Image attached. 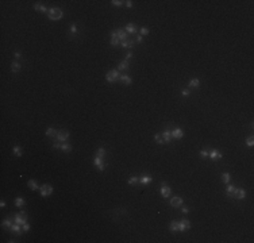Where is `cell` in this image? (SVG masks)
Here are the masks:
<instances>
[{"label": "cell", "instance_id": "obj_26", "mask_svg": "<svg viewBox=\"0 0 254 243\" xmlns=\"http://www.w3.org/2000/svg\"><path fill=\"white\" fill-rule=\"evenodd\" d=\"M61 150L62 151H70V150H72V146H70V145H68V143H62L61 145Z\"/></svg>", "mask_w": 254, "mask_h": 243}, {"label": "cell", "instance_id": "obj_33", "mask_svg": "<svg viewBox=\"0 0 254 243\" xmlns=\"http://www.w3.org/2000/svg\"><path fill=\"white\" fill-rule=\"evenodd\" d=\"M246 145H247V146H253V145H254V139H253V136L247 138V141H246Z\"/></svg>", "mask_w": 254, "mask_h": 243}, {"label": "cell", "instance_id": "obj_25", "mask_svg": "<svg viewBox=\"0 0 254 243\" xmlns=\"http://www.w3.org/2000/svg\"><path fill=\"white\" fill-rule=\"evenodd\" d=\"M15 205H16V207H23V205H24V200L22 199V197H18V199L15 200Z\"/></svg>", "mask_w": 254, "mask_h": 243}, {"label": "cell", "instance_id": "obj_6", "mask_svg": "<svg viewBox=\"0 0 254 243\" xmlns=\"http://www.w3.org/2000/svg\"><path fill=\"white\" fill-rule=\"evenodd\" d=\"M57 138H58L60 141H66L68 138H69V131L68 130H62V131H58V134H57Z\"/></svg>", "mask_w": 254, "mask_h": 243}, {"label": "cell", "instance_id": "obj_9", "mask_svg": "<svg viewBox=\"0 0 254 243\" xmlns=\"http://www.w3.org/2000/svg\"><path fill=\"white\" fill-rule=\"evenodd\" d=\"M183 204V199H181V197H173L172 200H170V205H172V207H180V205Z\"/></svg>", "mask_w": 254, "mask_h": 243}, {"label": "cell", "instance_id": "obj_50", "mask_svg": "<svg viewBox=\"0 0 254 243\" xmlns=\"http://www.w3.org/2000/svg\"><path fill=\"white\" fill-rule=\"evenodd\" d=\"M20 57H22L20 53H15V58H20Z\"/></svg>", "mask_w": 254, "mask_h": 243}, {"label": "cell", "instance_id": "obj_21", "mask_svg": "<svg viewBox=\"0 0 254 243\" xmlns=\"http://www.w3.org/2000/svg\"><path fill=\"white\" fill-rule=\"evenodd\" d=\"M141 182H142V184H149V182H152V177L150 176H146V174H145V176L142 177V178H141Z\"/></svg>", "mask_w": 254, "mask_h": 243}, {"label": "cell", "instance_id": "obj_10", "mask_svg": "<svg viewBox=\"0 0 254 243\" xmlns=\"http://www.w3.org/2000/svg\"><path fill=\"white\" fill-rule=\"evenodd\" d=\"M116 35H118V39H119V41H126V39H127V32L124 31V30H118L116 31Z\"/></svg>", "mask_w": 254, "mask_h": 243}, {"label": "cell", "instance_id": "obj_40", "mask_svg": "<svg viewBox=\"0 0 254 243\" xmlns=\"http://www.w3.org/2000/svg\"><path fill=\"white\" fill-rule=\"evenodd\" d=\"M135 182H138V178H137V177H131V178L129 180V184H135Z\"/></svg>", "mask_w": 254, "mask_h": 243}, {"label": "cell", "instance_id": "obj_14", "mask_svg": "<svg viewBox=\"0 0 254 243\" xmlns=\"http://www.w3.org/2000/svg\"><path fill=\"white\" fill-rule=\"evenodd\" d=\"M208 155H210V157H211V158H212V159H216V158H222V157H223V155L220 154V153L218 151V150H212V151H211V153H208Z\"/></svg>", "mask_w": 254, "mask_h": 243}, {"label": "cell", "instance_id": "obj_22", "mask_svg": "<svg viewBox=\"0 0 254 243\" xmlns=\"http://www.w3.org/2000/svg\"><path fill=\"white\" fill-rule=\"evenodd\" d=\"M58 134V131H56L54 128H47L46 130V135L47 136H54V135H57Z\"/></svg>", "mask_w": 254, "mask_h": 243}, {"label": "cell", "instance_id": "obj_3", "mask_svg": "<svg viewBox=\"0 0 254 243\" xmlns=\"http://www.w3.org/2000/svg\"><path fill=\"white\" fill-rule=\"evenodd\" d=\"M189 227H191V222L187 219L181 220L178 223V231H187V230H189Z\"/></svg>", "mask_w": 254, "mask_h": 243}, {"label": "cell", "instance_id": "obj_47", "mask_svg": "<svg viewBox=\"0 0 254 243\" xmlns=\"http://www.w3.org/2000/svg\"><path fill=\"white\" fill-rule=\"evenodd\" d=\"M137 42H138V43H141V42H142V37H141V35L137 37Z\"/></svg>", "mask_w": 254, "mask_h": 243}, {"label": "cell", "instance_id": "obj_18", "mask_svg": "<svg viewBox=\"0 0 254 243\" xmlns=\"http://www.w3.org/2000/svg\"><path fill=\"white\" fill-rule=\"evenodd\" d=\"M132 45H134V42L131 39H126L122 42V47H132Z\"/></svg>", "mask_w": 254, "mask_h": 243}, {"label": "cell", "instance_id": "obj_51", "mask_svg": "<svg viewBox=\"0 0 254 243\" xmlns=\"http://www.w3.org/2000/svg\"><path fill=\"white\" fill-rule=\"evenodd\" d=\"M0 207H1V208H3V207H6V203H4V201H1V203H0Z\"/></svg>", "mask_w": 254, "mask_h": 243}, {"label": "cell", "instance_id": "obj_16", "mask_svg": "<svg viewBox=\"0 0 254 243\" xmlns=\"http://www.w3.org/2000/svg\"><path fill=\"white\" fill-rule=\"evenodd\" d=\"M126 30H127V32H130V34H134V32H137V27H135L132 23H129V24H127Z\"/></svg>", "mask_w": 254, "mask_h": 243}, {"label": "cell", "instance_id": "obj_7", "mask_svg": "<svg viewBox=\"0 0 254 243\" xmlns=\"http://www.w3.org/2000/svg\"><path fill=\"white\" fill-rule=\"evenodd\" d=\"M170 135H172V138H174V139H180V138H183L184 132H183L181 128H174L172 132H170Z\"/></svg>", "mask_w": 254, "mask_h": 243}, {"label": "cell", "instance_id": "obj_13", "mask_svg": "<svg viewBox=\"0 0 254 243\" xmlns=\"http://www.w3.org/2000/svg\"><path fill=\"white\" fill-rule=\"evenodd\" d=\"M15 223H18V224H20V225H23L24 223H27V220L24 219V217H22L19 214H16L15 215Z\"/></svg>", "mask_w": 254, "mask_h": 243}, {"label": "cell", "instance_id": "obj_35", "mask_svg": "<svg viewBox=\"0 0 254 243\" xmlns=\"http://www.w3.org/2000/svg\"><path fill=\"white\" fill-rule=\"evenodd\" d=\"M118 43H119V39H118V37H116V38H111V45H112V46H116Z\"/></svg>", "mask_w": 254, "mask_h": 243}, {"label": "cell", "instance_id": "obj_29", "mask_svg": "<svg viewBox=\"0 0 254 243\" xmlns=\"http://www.w3.org/2000/svg\"><path fill=\"white\" fill-rule=\"evenodd\" d=\"M170 230H172V231H178V223L177 222H172L170 223Z\"/></svg>", "mask_w": 254, "mask_h": 243}, {"label": "cell", "instance_id": "obj_17", "mask_svg": "<svg viewBox=\"0 0 254 243\" xmlns=\"http://www.w3.org/2000/svg\"><path fill=\"white\" fill-rule=\"evenodd\" d=\"M119 80H120L122 82H124V84H127V85H129V84H131V78H130L129 76H126V74L120 76V77H119Z\"/></svg>", "mask_w": 254, "mask_h": 243}, {"label": "cell", "instance_id": "obj_2", "mask_svg": "<svg viewBox=\"0 0 254 243\" xmlns=\"http://www.w3.org/2000/svg\"><path fill=\"white\" fill-rule=\"evenodd\" d=\"M105 78H107L108 82H114L116 80H119V73L116 70H110L107 73V76H105Z\"/></svg>", "mask_w": 254, "mask_h": 243}, {"label": "cell", "instance_id": "obj_5", "mask_svg": "<svg viewBox=\"0 0 254 243\" xmlns=\"http://www.w3.org/2000/svg\"><path fill=\"white\" fill-rule=\"evenodd\" d=\"M245 196H246V192H245V189H235V190H234V194H233V197H237V199L242 200V199H245Z\"/></svg>", "mask_w": 254, "mask_h": 243}, {"label": "cell", "instance_id": "obj_38", "mask_svg": "<svg viewBox=\"0 0 254 243\" xmlns=\"http://www.w3.org/2000/svg\"><path fill=\"white\" fill-rule=\"evenodd\" d=\"M112 4H114V6H122L123 4V1H120V0H112Z\"/></svg>", "mask_w": 254, "mask_h": 243}, {"label": "cell", "instance_id": "obj_41", "mask_svg": "<svg viewBox=\"0 0 254 243\" xmlns=\"http://www.w3.org/2000/svg\"><path fill=\"white\" fill-rule=\"evenodd\" d=\"M22 228H23V231H30V224H27V223H24V224H23V227H22Z\"/></svg>", "mask_w": 254, "mask_h": 243}, {"label": "cell", "instance_id": "obj_39", "mask_svg": "<svg viewBox=\"0 0 254 243\" xmlns=\"http://www.w3.org/2000/svg\"><path fill=\"white\" fill-rule=\"evenodd\" d=\"M200 157H202V158H204V157H208V151H205V150H202V151H200Z\"/></svg>", "mask_w": 254, "mask_h": 243}, {"label": "cell", "instance_id": "obj_30", "mask_svg": "<svg viewBox=\"0 0 254 243\" xmlns=\"http://www.w3.org/2000/svg\"><path fill=\"white\" fill-rule=\"evenodd\" d=\"M11 68H12V72H19L20 70V65L18 64V62H14V64L11 65Z\"/></svg>", "mask_w": 254, "mask_h": 243}, {"label": "cell", "instance_id": "obj_11", "mask_svg": "<svg viewBox=\"0 0 254 243\" xmlns=\"http://www.w3.org/2000/svg\"><path fill=\"white\" fill-rule=\"evenodd\" d=\"M22 230H23V228H22L20 224H18V223H15V225H11V231L15 232V234H18V235H20Z\"/></svg>", "mask_w": 254, "mask_h": 243}, {"label": "cell", "instance_id": "obj_31", "mask_svg": "<svg viewBox=\"0 0 254 243\" xmlns=\"http://www.w3.org/2000/svg\"><path fill=\"white\" fill-rule=\"evenodd\" d=\"M14 153H15V155L20 157V155H22V150H20V147H19V146H15V147H14Z\"/></svg>", "mask_w": 254, "mask_h": 243}, {"label": "cell", "instance_id": "obj_15", "mask_svg": "<svg viewBox=\"0 0 254 243\" xmlns=\"http://www.w3.org/2000/svg\"><path fill=\"white\" fill-rule=\"evenodd\" d=\"M170 138H172V135H170V131L169 130H165L164 132H162V141L164 142H169Z\"/></svg>", "mask_w": 254, "mask_h": 243}, {"label": "cell", "instance_id": "obj_19", "mask_svg": "<svg viewBox=\"0 0 254 243\" xmlns=\"http://www.w3.org/2000/svg\"><path fill=\"white\" fill-rule=\"evenodd\" d=\"M234 190H235V186L234 185H228L227 186V196H230V197H233V194H234Z\"/></svg>", "mask_w": 254, "mask_h": 243}, {"label": "cell", "instance_id": "obj_43", "mask_svg": "<svg viewBox=\"0 0 254 243\" xmlns=\"http://www.w3.org/2000/svg\"><path fill=\"white\" fill-rule=\"evenodd\" d=\"M19 215H20L22 217H24V219H27V214L24 211H20V212H19Z\"/></svg>", "mask_w": 254, "mask_h": 243}, {"label": "cell", "instance_id": "obj_1", "mask_svg": "<svg viewBox=\"0 0 254 243\" xmlns=\"http://www.w3.org/2000/svg\"><path fill=\"white\" fill-rule=\"evenodd\" d=\"M62 11L60 8H50L49 10V14H47V16H49V19H51V20H58V19L62 18Z\"/></svg>", "mask_w": 254, "mask_h": 243}, {"label": "cell", "instance_id": "obj_28", "mask_svg": "<svg viewBox=\"0 0 254 243\" xmlns=\"http://www.w3.org/2000/svg\"><path fill=\"white\" fill-rule=\"evenodd\" d=\"M222 181L224 182V184H227V182L230 181V174H228V173H223L222 174Z\"/></svg>", "mask_w": 254, "mask_h": 243}, {"label": "cell", "instance_id": "obj_4", "mask_svg": "<svg viewBox=\"0 0 254 243\" xmlns=\"http://www.w3.org/2000/svg\"><path fill=\"white\" fill-rule=\"evenodd\" d=\"M51 193H53V186H50V185H43V186H41V196L46 197Z\"/></svg>", "mask_w": 254, "mask_h": 243}, {"label": "cell", "instance_id": "obj_20", "mask_svg": "<svg viewBox=\"0 0 254 243\" xmlns=\"http://www.w3.org/2000/svg\"><path fill=\"white\" fill-rule=\"evenodd\" d=\"M129 69V61H123L119 64V70H126Z\"/></svg>", "mask_w": 254, "mask_h": 243}, {"label": "cell", "instance_id": "obj_8", "mask_svg": "<svg viewBox=\"0 0 254 243\" xmlns=\"http://www.w3.org/2000/svg\"><path fill=\"white\" fill-rule=\"evenodd\" d=\"M93 162H95V165H96V167L100 170V172H103L104 170V164H103V161H102V158L100 157H95V159H93Z\"/></svg>", "mask_w": 254, "mask_h": 243}, {"label": "cell", "instance_id": "obj_49", "mask_svg": "<svg viewBox=\"0 0 254 243\" xmlns=\"http://www.w3.org/2000/svg\"><path fill=\"white\" fill-rule=\"evenodd\" d=\"M183 212H184V214H188V212H189V209H188L187 207H184V208H183Z\"/></svg>", "mask_w": 254, "mask_h": 243}, {"label": "cell", "instance_id": "obj_37", "mask_svg": "<svg viewBox=\"0 0 254 243\" xmlns=\"http://www.w3.org/2000/svg\"><path fill=\"white\" fill-rule=\"evenodd\" d=\"M154 139H155V141L158 142V143H164V141H162V138H161V136H160V135H158V134H157V135H154Z\"/></svg>", "mask_w": 254, "mask_h": 243}, {"label": "cell", "instance_id": "obj_42", "mask_svg": "<svg viewBox=\"0 0 254 243\" xmlns=\"http://www.w3.org/2000/svg\"><path fill=\"white\" fill-rule=\"evenodd\" d=\"M70 31L73 32V34H76V32H77V29H76V24H72V27H70Z\"/></svg>", "mask_w": 254, "mask_h": 243}, {"label": "cell", "instance_id": "obj_32", "mask_svg": "<svg viewBox=\"0 0 254 243\" xmlns=\"http://www.w3.org/2000/svg\"><path fill=\"white\" fill-rule=\"evenodd\" d=\"M104 155H105V150H104V149H99V150H97V157L103 158Z\"/></svg>", "mask_w": 254, "mask_h": 243}, {"label": "cell", "instance_id": "obj_12", "mask_svg": "<svg viewBox=\"0 0 254 243\" xmlns=\"http://www.w3.org/2000/svg\"><path fill=\"white\" fill-rule=\"evenodd\" d=\"M170 188L168 186V185H165V186H162V189H161V194H162V197H168L170 194Z\"/></svg>", "mask_w": 254, "mask_h": 243}, {"label": "cell", "instance_id": "obj_44", "mask_svg": "<svg viewBox=\"0 0 254 243\" xmlns=\"http://www.w3.org/2000/svg\"><path fill=\"white\" fill-rule=\"evenodd\" d=\"M183 95H184V96H188V95H189V89H184V91H183Z\"/></svg>", "mask_w": 254, "mask_h": 243}, {"label": "cell", "instance_id": "obj_45", "mask_svg": "<svg viewBox=\"0 0 254 243\" xmlns=\"http://www.w3.org/2000/svg\"><path fill=\"white\" fill-rule=\"evenodd\" d=\"M131 57H132V53H127V54H126V61H127L129 58H131Z\"/></svg>", "mask_w": 254, "mask_h": 243}, {"label": "cell", "instance_id": "obj_36", "mask_svg": "<svg viewBox=\"0 0 254 243\" xmlns=\"http://www.w3.org/2000/svg\"><path fill=\"white\" fill-rule=\"evenodd\" d=\"M141 34H142V35H146V34H149V29H146V27H142V29H141Z\"/></svg>", "mask_w": 254, "mask_h": 243}, {"label": "cell", "instance_id": "obj_24", "mask_svg": "<svg viewBox=\"0 0 254 243\" xmlns=\"http://www.w3.org/2000/svg\"><path fill=\"white\" fill-rule=\"evenodd\" d=\"M189 85H191V87H193V88H197L199 85H200V81H199L197 78H192V80H191V82H189Z\"/></svg>", "mask_w": 254, "mask_h": 243}, {"label": "cell", "instance_id": "obj_34", "mask_svg": "<svg viewBox=\"0 0 254 243\" xmlns=\"http://www.w3.org/2000/svg\"><path fill=\"white\" fill-rule=\"evenodd\" d=\"M1 225H3V227H8V228H11V222H10V220H4V222L1 223Z\"/></svg>", "mask_w": 254, "mask_h": 243}, {"label": "cell", "instance_id": "obj_27", "mask_svg": "<svg viewBox=\"0 0 254 243\" xmlns=\"http://www.w3.org/2000/svg\"><path fill=\"white\" fill-rule=\"evenodd\" d=\"M34 8L37 10V11H41V12H46V11H47L46 7L41 6V4H34Z\"/></svg>", "mask_w": 254, "mask_h": 243}, {"label": "cell", "instance_id": "obj_23", "mask_svg": "<svg viewBox=\"0 0 254 243\" xmlns=\"http://www.w3.org/2000/svg\"><path fill=\"white\" fill-rule=\"evenodd\" d=\"M27 184H29V186L31 188L32 190H35V189H38V185H37V182H35L34 180H29V182H27Z\"/></svg>", "mask_w": 254, "mask_h": 243}, {"label": "cell", "instance_id": "obj_48", "mask_svg": "<svg viewBox=\"0 0 254 243\" xmlns=\"http://www.w3.org/2000/svg\"><path fill=\"white\" fill-rule=\"evenodd\" d=\"M126 6H127V7H131L132 6V1H130V0H129V1H126Z\"/></svg>", "mask_w": 254, "mask_h": 243}, {"label": "cell", "instance_id": "obj_46", "mask_svg": "<svg viewBox=\"0 0 254 243\" xmlns=\"http://www.w3.org/2000/svg\"><path fill=\"white\" fill-rule=\"evenodd\" d=\"M53 147H54V149H61V145H60V143H54V145H53Z\"/></svg>", "mask_w": 254, "mask_h": 243}]
</instances>
